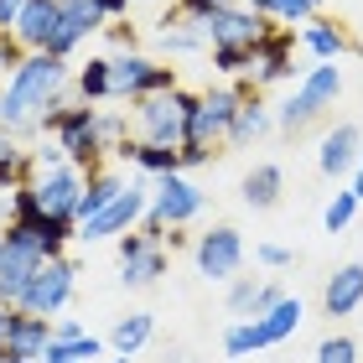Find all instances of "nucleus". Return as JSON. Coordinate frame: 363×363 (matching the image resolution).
<instances>
[{"mask_svg":"<svg viewBox=\"0 0 363 363\" xmlns=\"http://www.w3.org/2000/svg\"><path fill=\"white\" fill-rule=\"evenodd\" d=\"M68 89H73V57L26 52V62L0 84V125L16 130V135H42L37 120L52 104H68L62 99Z\"/></svg>","mask_w":363,"mask_h":363,"instance_id":"f257e3e1","label":"nucleus"},{"mask_svg":"<svg viewBox=\"0 0 363 363\" xmlns=\"http://www.w3.org/2000/svg\"><path fill=\"white\" fill-rule=\"evenodd\" d=\"M296 327H301V301H296V296H280L265 317H244V322L228 327V333H223V353L244 358L255 348H275V342H286Z\"/></svg>","mask_w":363,"mask_h":363,"instance_id":"f03ea898","label":"nucleus"},{"mask_svg":"<svg viewBox=\"0 0 363 363\" xmlns=\"http://www.w3.org/2000/svg\"><path fill=\"white\" fill-rule=\"evenodd\" d=\"M52 140L62 145V156H68L73 167H84V172L104 167V156H109L104 130H99V104H89V99H78V104H62Z\"/></svg>","mask_w":363,"mask_h":363,"instance_id":"7ed1b4c3","label":"nucleus"},{"mask_svg":"<svg viewBox=\"0 0 363 363\" xmlns=\"http://www.w3.org/2000/svg\"><path fill=\"white\" fill-rule=\"evenodd\" d=\"M192 104H197V94H187V89H167V94H145V99H135V130H140V140H161V145H182L187 140V114H192Z\"/></svg>","mask_w":363,"mask_h":363,"instance_id":"20e7f679","label":"nucleus"},{"mask_svg":"<svg viewBox=\"0 0 363 363\" xmlns=\"http://www.w3.org/2000/svg\"><path fill=\"white\" fill-rule=\"evenodd\" d=\"M42 259H52L21 223L6 218V244H0V306H21L31 275L42 270Z\"/></svg>","mask_w":363,"mask_h":363,"instance_id":"39448f33","label":"nucleus"},{"mask_svg":"<svg viewBox=\"0 0 363 363\" xmlns=\"http://www.w3.org/2000/svg\"><path fill=\"white\" fill-rule=\"evenodd\" d=\"M337 94H342V73H337V62H317V68H306L301 89H296L286 104H280V130H286V135H301V130L317 120V114L333 104Z\"/></svg>","mask_w":363,"mask_h":363,"instance_id":"423d86ee","label":"nucleus"},{"mask_svg":"<svg viewBox=\"0 0 363 363\" xmlns=\"http://www.w3.org/2000/svg\"><path fill=\"white\" fill-rule=\"evenodd\" d=\"M145 208H151V182H130V187L114 197V203H104V208L94 213V218L78 223V239H84V244L120 239V234H130V228L145 218Z\"/></svg>","mask_w":363,"mask_h":363,"instance_id":"0eeeda50","label":"nucleus"},{"mask_svg":"<svg viewBox=\"0 0 363 363\" xmlns=\"http://www.w3.org/2000/svg\"><path fill=\"white\" fill-rule=\"evenodd\" d=\"M109 62H114V99H125V104H135L145 94L177 89V73L145 52H109Z\"/></svg>","mask_w":363,"mask_h":363,"instance_id":"6e6552de","label":"nucleus"},{"mask_svg":"<svg viewBox=\"0 0 363 363\" xmlns=\"http://www.w3.org/2000/svg\"><path fill=\"white\" fill-rule=\"evenodd\" d=\"M73 280H78V265H73L68 255L42 259V270L31 275V286H26V296H21V306H26V311H42V317H57V311L73 301Z\"/></svg>","mask_w":363,"mask_h":363,"instance_id":"1a4fd4ad","label":"nucleus"},{"mask_svg":"<svg viewBox=\"0 0 363 363\" xmlns=\"http://www.w3.org/2000/svg\"><path fill=\"white\" fill-rule=\"evenodd\" d=\"M151 213L156 223H167V228H182V223H192L197 213H203V192L187 182V172H167V177H151Z\"/></svg>","mask_w":363,"mask_h":363,"instance_id":"9d476101","label":"nucleus"},{"mask_svg":"<svg viewBox=\"0 0 363 363\" xmlns=\"http://www.w3.org/2000/svg\"><path fill=\"white\" fill-rule=\"evenodd\" d=\"M31 187H37L42 208L57 213V218L78 223V197H84V167H73V161H57V167H42L31 177Z\"/></svg>","mask_w":363,"mask_h":363,"instance_id":"9b49d317","label":"nucleus"},{"mask_svg":"<svg viewBox=\"0 0 363 363\" xmlns=\"http://www.w3.org/2000/svg\"><path fill=\"white\" fill-rule=\"evenodd\" d=\"M192 255H197V270L208 280H234L239 265H244V239H239V228L218 223V228H208V234H197Z\"/></svg>","mask_w":363,"mask_h":363,"instance_id":"f8f14e48","label":"nucleus"},{"mask_svg":"<svg viewBox=\"0 0 363 363\" xmlns=\"http://www.w3.org/2000/svg\"><path fill=\"white\" fill-rule=\"evenodd\" d=\"M57 31H62V0H26L21 16H16V26H11V37L21 42L26 52H52Z\"/></svg>","mask_w":363,"mask_h":363,"instance_id":"ddd939ff","label":"nucleus"},{"mask_svg":"<svg viewBox=\"0 0 363 363\" xmlns=\"http://www.w3.org/2000/svg\"><path fill=\"white\" fill-rule=\"evenodd\" d=\"M275 26V16H255L250 6H218L208 16V42L213 47H228V42H239V47H255L259 37H265V31Z\"/></svg>","mask_w":363,"mask_h":363,"instance_id":"4468645a","label":"nucleus"},{"mask_svg":"<svg viewBox=\"0 0 363 363\" xmlns=\"http://www.w3.org/2000/svg\"><path fill=\"white\" fill-rule=\"evenodd\" d=\"M52 337H57V322H52V317H42V311H26V306H11L6 353H16V358H42Z\"/></svg>","mask_w":363,"mask_h":363,"instance_id":"2eb2a0df","label":"nucleus"},{"mask_svg":"<svg viewBox=\"0 0 363 363\" xmlns=\"http://www.w3.org/2000/svg\"><path fill=\"white\" fill-rule=\"evenodd\" d=\"M291 52H296V37L275 21L265 37L255 42V68H250V78H255V84H275V78H291V73H296V68H291Z\"/></svg>","mask_w":363,"mask_h":363,"instance_id":"dca6fc26","label":"nucleus"},{"mask_svg":"<svg viewBox=\"0 0 363 363\" xmlns=\"http://www.w3.org/2000/svg\"><path fill=\"white\" fill-rule=\"evenodd\" d=\"M114 161H130V167L145 172V177H167V172H182V145H161V140L130 135L120 151H114Z\"/></svg>","mask_w":363,"mask_h":363,"instance_id":"f3484780","label":"nucleus"},{"mask_svg":"<svg viewBox=\"0 0 363 363\" xmlns=\"http://www.w3.org/2000/svg\"><path fill=\"white\" fill-rule=\"evenodd\" d=\"M358 151H363V130H358V125H337V130H327L317 167H322L327 177H342V172H353L358 161H363Z\"/></svg>","mask_w":363,"mask_h":363,"instance_id":"a211bd4d","label":"nucleus"},{"mask_svg":"<svg viewBox=\"0 0 363 363\" xmlns=\"http://www.w3.org/2000/svg\"><path fill=\"white\" fill-rule=\"evenodd\" d=\"M280 296H286L280 286H265V280H255V275L228 280V311H234V317H265Z\"/></svg>","mask_w":363,"mask_h":363,"instance_id":"6ab92c4d","label":"nucleus"},{"mask_svg":"<svg viewBox=\"0 0 363 363\" xmlns=\"http://www.w3.org/2000/svg\"><path fill=\"white\" fill-rule=\"evenodd\" d=\"M130 187V182L114 172V167H94V172H84V197H78V223L84 218H94L99 208L104 203H114V197H120Z\"/></svg>","mask_w":363,"mask_h":363,"instance_id":"aec40b11","label":"nucleus"},{"mask_svg":"<svg viewBox=\"0 0 363 363\" xmlns=\"http://www.w3.org/2000/svg\"><path fill=\"white\" fill-rule=\"evenodd\" d=\"M358 301H363V265H342L327 280L322 306H327V317H348V311H358Z\"/></svg>","mask_w":363,"mask_h":363,"instance_id":"412c9836","label":"nucleus"},{"mask_svg":"<svg viewBox=\"0 0 363 363\" xmlns=\"http://www.w3.org/2000/svg\"><path fill=\"white\" fill-rule=\"evenodd\" d=\"M73 94L89 99V104H104V99H114V62L109 57H89L73 68Z\"/></svg>","mask_w":363,"mask_h":363,"instance_id":"4be33fe9","label":"nucleus"},{"mask_svg":"<svg viewBox=\"0 0 363 363\" xmlns=\"http://www.w3.org/2000/svg\"><path fill=\"white\" fill-rule=\"evenodd\" d=\"M151 333H156V317H151V311H130V317H120V322L109 327V348L135 358L145 342H151Z\"/></svg>","mask_w":363,"mask_h":363,"instance_id":"5701e85b","label":"nucleus"},{"mask_svg":"<svg viewBox=\"0 0 363 363\" xmlns=\"http://www.w3.org/2000/svg\"><path fill=\"white\" fill-rule=\"evenodd\" d=\"M301 42L311 47V57H317V62H337L342 52H348V37H342L333 21H306Z\"/></svg>","mask_w":363,"mask_h":363,"instance_id":"b1692460","label":"nucleus"},{"mask_svg":"<svg viewBox=\"0 0 363 363\" xmlns=\"http://www.w3.org/2000/svg\"><path fill=\"white\" fill-rule=\"evenodd\" d=\"M280 182H286L280 167H270V161L255 167L250 177H244V203H250V208H275L280 203Z\"/></svg>","mask_w":363,"mask_h":363,"instance_id":"393cba45","label":"nucleus"},{"mask_svg":"<svg viewBox=\"0 0 363 363\" xmlns=\"http://www.w3.org/2000/svg\"><path fill=\"white\" fill-rule=\"evenodd\" d=\"M270 130V120H265V109H259V94H250L239 104V114H234V125H228V145H250V140H259Z\"/></svg>","mask_w":363,"mask_h":363,"instance_id":"a878e982","label":"nucleus"},{"mask_svg":"<svg viewBox=\"0 0 363 363\" xmlns=\"http://www.w3.org/2000/svg\"><path fill=\"white\" fill-rule=\"evenodd\" d=\"M213 68H218V73H228V78L250 73V68H255V47H239V42H228V47H213Z\"/></svg>","mask_w":363,"mask_h":363,"instance_id":"bb28decb","label":"nucleus"},{"mask_svg":"<svg viewBox=\"0 0 363 363\" xmlns=\"http://www.w3.org/2000/svg\"><path fill=\"white\" fill-rule=\"evenodd\" d=\"M353 213H358V192H337L333 203H327V213H322V223L333 228V234H342V228L353 223Z\"/></svg>","mask_w":363,"mask_h":363,"instance_id":"cd10ccee","label":"nucleus"},{"mask_svg":"<svg viewBox=\"0 0 363 363\" xmlns=\"http://www.w3.org/2000/svg\"><path fill=\"white\" fill-rule=\"evenodd\" d=\"M99 130H104V145H109V156L120 151V145L130 140V120L120 109H99Z\"/></svg>","mask_w":363,"mask_h":363,"instance_id":"c85d7f7f","label":"nucleus"},{"mask_svg":"<svg viewBox=\"0 0 363 363\" xmlns=\"http://www.w3.org/2000/svg\"><path fill=\"white\" fill-rule=\"evenodd\" d=\"M84 337H89V333H84ZM84 337H52V342H47V353H42L37 363H84V348H78Z\"/></svg>","mask_w":363,"mask_h":363,"instance_id":"c756f323","label":"nucleus"},{"mask_svg":"<svg viewBox=\"0 0 363 363\" xmlns=\"http://www.w3.org/2000/svg\"><path fill=\"white\" fill-rule=\"evenodd\" d=\"M317 363H358V342L353 337H327L317 348Z\"/></svg>","mask_w":363,"mask_h":363,"instance_id":"7c9ffc66","label":"nucleus"},{"mask_svg":"<svg viewBox=\"0 0 363 363\" xmlns=\"http://www.w3.org/2000/svg\"><path fill=\"white\" fill-rule=\"evenodd\" d=\"M311 0H275V21L280 26H301V21H311Z\"/></svg>","mask_w":363,"mask_h":363,"instance_id":"2f4dec72","label":"nucleus"},{"mask_svg":"<svg viewBox=\"0 0 363 363\" xmlns=\"http://www.w3.org/2000/svg\"><path fill=\"white\" fill-rule=\"evenodd\" d=\"M104 37H109V52H135V26H130V16H125V21H109L104 26Z\"/></svg>","mask_w":363,"mask_h":363,"instance_id":"473e14b6","label":"nucleus"},{"mask_svg":"<svg viewBox=\"0 0 363 363\" xmlns=\"http://www.w3.org/2000/svg\"><path fill=\"white\" fill-rule=\"evenodd\" d=\"M255 259H259V265H270V270H280V265H291V250H280V244H259Z\"/></svg>","mask_w":363,"mask_h":363,"instance_id":"72a5a7b5","label":"nucleus"},{"mask_svg":"<svg viewBox=\"0 0 363 363\" xmlns=\"http://www.w3.org/2000/svg\"><path fill=\"white\" fill-rule=\"evenodd\" d=\"M99 6H104V16H109V21H125V16L135 11L140 0H99Z\"/></svg>","mask_w":363,"mask_h":363,"instance_id":"f704fd0d","label":"nucleus"},{"mask_svg":"<svg viewBox=\"0 0 363 363\" xmlns=\"http://www.w3.org/2000/svg\"><path fill=\"white\" fill-rule=\"evenodd\" d=\"M21 6H26V0H0V31H11V26H16Z\"/></svg>","mask_w":363,"mask_h":363,"instance_id":"c9c22d12","label":"nucleus"},{"mask_svg":"<svg viewBox=\"0 0 363 363\" xmlns=\"http://www.w3.org/2000/svg\"><path fill=\"white\" fill-rule=\"evenodd\" d=\"M57 337H84V322L78 317H57Z\"/></svg>","mask_w":363,"mask_h":363,"instance_id":"e433bc0d","label":"nucleus"},{"mask_svg":"<svg viewBox=\"0 0 363 363\" xmlns=\"http://www.w3.org/2000/svg\"><path fill=\"white\" fill-rule=\"evenodd\" d=\"M16 151H21V145H16V130H6V125H0V161H6V156H16Z\"/></svg>","mask_w":363,"mask_h":363,"instance_id":"4c0bfd02","label":"nucleus"},{"mask_svg":"<svg viewBox=\"0 0 363 363\" xmlns=\"http://www.w3.org/2000/svg\"><path fill=\"white\" fill-rule=\"evenodd\" d=\"M6 327H11V306H0V358H6Z\"/></svg>","mask_w":363,"mask_h":363,"instance_id":"58836bf2","label":"nucleus"},{"mask_svg":"<svg viewBox=\"0 0 363 363\" xmlns=\"http://www.w3.org/2000/svg\"><path fill=\"white\" fill-rule=\"evenodd\" d=\"M250 11L255 16H275V0H250Z\"/></svg>","mask_w":363,"mask_h":363,"instance_id":"ea45409f","label":"nucleus"},{"mask_svg":"<svg viewBox=\"0 0 363 363\" xmlns=\"http://www.w3.org/2000/svg\"><path fill=\"white\" fill-rule=\"evenodd\" d=\"M353 192H358V203H363V161H358V182H353Z\"/></svg>","mask_w":363,"mask_h":363,"instance_id":"a19ab883","label":"nucleus"},{"mask_svg":"<svg viewBox=\"0 0 363 363\" xmlns=\"http://www.w3.org/2000/svg\"><path fill=\"white\" fill-rule=\"evenodd\" d=\"M0 363H37V358H16V353H6V358H0Z\"/></svg>","mask_w":363,"mask_h":363,"instance_id":"79ce46f5","label":"nucleus"},{"mask_svg":"<svg viewBox=\"0 0 363 363\" xmlns=\"http://www.w3.org/2000/svg\"><path fill=\"white\" fill-rule=\"evenodd\" d=\"M109 363H130V353H114V358H109Z\"/></svg>","mask_w":363,"mask_h":363,"instance_id":"37998d69","label":"nucleus"},{"mask_svg":"<svg viewBox=\"0 0 363 363\" xmlns=\"http://www.w3.org/2000/svg\"><path fill=\"white\" fill-rule=\"evenodd\" d=\"M0 244H6V228H0Z\"/></svg>","mask_w":363,"mask_h":363,"instance_id":"c03bdc74","label":"nucleus"},{"mask_svg":"<svg viewBox=\"0 0 363 363\" xmlns=\"http://www.w3.org/2000/svg\"><path fill=\"white\" fill-rule=\"evenodd\" d=\"M311 6H322V0H311Z\"/></svg>","mask_w":363,"mask_h":363,"instance_id":"a18cd8bd","label":"nucleus"}]
</instances>
